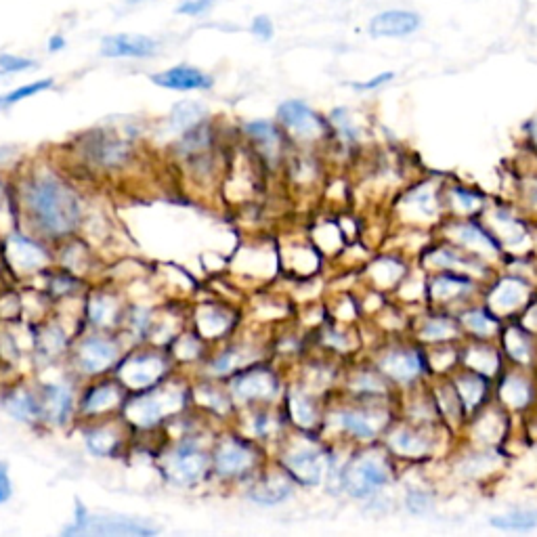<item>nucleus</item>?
I'll use <instances>...</instances> for the list:
<instances>
[{
	"label": "nucleus",
	"mask_w": 537,
	"mask_h": 537,
	"mask_svg": "<svg viewBox=\"0 0 537 537\" xmlns=\"http://www.w3.org/2000/svg\"><path fill=\"white\" fill-rule=\"evenodd\" d=\"M17 208L24 229L49 244L74 238L84 223L80 191L53 168L32 170L19 181Z\"/></svg>",
	"instance_id": "nucleus-1"
},
{
	"label": "nucleus",
	"mask_w": 537,
	"mask_h": 537,
	"mask_svg": "<svg viewBox=\"0 0 537 537\" xmlns=\"http://www.w3.org/2000/svg\"><path fill=\"white\" fill-rule=\"evenodd\" d=\"M187 403V393L183 386L168 382V378L152 389L128 393L120 416L133 428V433H152L162 424L183 412Z\"/></svg>",
	"instance_id": "nucleus-2"
},
{
	"label": "nucleus",
	"mask_w": 537,
	"mask_h": 537,
	"mask_svg": "<svg viewBox=\"0 0 537 537\" xmlns=\"http://www.w3.org/2000/svg\"><path fill=\"white\" fill-rule=\"evenodd\" d=\"M160 527L143 517L118 512H91L80 500L74 504L70 525L61 529L66 537H152Z\"/></svg>",
	"instance_id": "nucleus-3"
},
{
	"label": "nucleus",
	"mask_w": 537,
	"mask_h": 537,
	"mask_svg": "<svg viewBox=\"0 0 537 537\" xmlns=\"http://www.w3.org/2000/svg\"><path fill=\"white\" fill-rule=\"evenodd\" d=\"M124 353V336L118 332L84 330L74 338L68 355L72 359V372L80 378L91 380L110 376Z\"/></svg>",
	"instance_id": "nucleus-4"
},
{
	"label": "nucleus",
	"mask_w": 537,
	"mask_h": 537,
	"mask_svg": "<svg viewBox=\"0 0 537 537\" xmlns=\"http://www.w3.org/2000/svg\"><path fill=\"white\" fill-rule=\"evenodd\" d=\"M170 365L173 361L166 351L139 342L133 349H126L112 376L124 386L126 393H139L164 382L170 376Z\"/></svg>",
	"instance_id": "nucleus-5"
},
{
	"label": "nucleus",
	"mask_w": 537,
	"mask_h": 537,
	"mask_svg": "<svg viewBox=\"0 0 537 537\" xmlns=\"http://www.w3.org/2000/svg\"><path fill=\"white\" fill-rule=\"evenodd\" d=\"M158 466L166 483L189 489L200 485L208 475L210 456L196 439L183 437L164 451L158 460Z\"/></svg>",
	"instance_id": "nucleus-6"
},
{
	"label": "nucleus",
	"mask_w": 537,
	"mask_h": 537,
	"mask_svg": "<svg viewBox=\"0 0 537 537\" xmlns=\"http://www.w3.org/2000/svg\"><path fill=\"white\" fill-rule=\"evenodd\" d=\"M3 259L17 277H32L47 271L55 261V254L49 242L36 238L26 229H15L5 235Z\"/></svg>",
	"instance_id": "nucleus-7"
},
{
	"label": "nucleus",
	"mask_w": 537,
	"mask_h": 537,
	"mask_svg": "<svg viewBox=\"0 0 537 537\" xmlns=\"http://www.w3.org/2000/svg\"><path fill=\"white\" fill-rule=\"evenodd\" d=\"M82 443L95 458H118L126 454V447L135 437L133 428L128 426L120 414L82 420Z\"/></svg>",
	"instance_id": "nucleus-8"
},
{
	"label": "nucleus",
	"mask_w": 537,
	"mask_h": 537,
	"mask_svg": "<svg viewBox=\"0 0 537 537\" xmlns=\"http://www.w3.org/2000/svg\"><path fill=\"white\" fill-rule=\"evenodd\" d=\"M126 397V389L112 374L91 378L78 393V418L93 420L120 414Z\"/></svg>",
	"instance_id": "nucleus-9"
},
{
	"label": "nucleus",
	"mask_w": 537,
	"mask_h": 537,
	"mask_svg": "<svg viewBox=\"0 0 537 537\" xmlns=\"http://www.w3.org/2000/svg\"><path fill=\"white\" fill-rule=\"evenodd\" d=\"M40 424L51 428L68 426L78 418V389L72 380H51L38 386Z\"/></svg>",
	"instance_id": "nucleus-10"
},
{
	"label": "nucleus",
	"mask_w": 537,
	"mask_h": 537,
	"mask_svg": "<svg viewBox=\"0 0 537 537\" xmlns=\"http://www.w3.org/2000/svg\"><path fill=\"white\" fill-rule=\"evenodd\" d=\"M128 305L124 298L110 288H95L84 298L82 321L87 330L118 332L124 326Z\"/></svg>",
	"instance_id": "nucleus-11"
},
{
	"label": "nucleus",
	"mask_w": 537,
	"mask_h": 537,
	"mask_svg": "<svg viewBox=\"0 0 537 537\" xmlns=\"http://www.w3.org/2000/svg\"><path fill=\"white\" fill-rule=\"evenodd\" d=\"M84 156H87L93 170H99V173H118V170L131 164L135 147L126 139L110 133L89 135L87 141H84Z\"/></svg>",
	"instance_id": "nucleus-12"
},
{
	"label": "nucleus",
	"mask_w": 537,
	"mask_h": 537,
	"mask_svg": "<svg viewBox=\"0 0 537 537\" xmlns=\"http://www.w3.org/2000/svg\"><path fill=\"white\" fill-rule=\"evenodd\" d=\"M386 481H389V466L378 456H361L353 460L342 475V485L353 498L372 496Z\"/></svg>",
	"instance_id": "nucleus-13"
},
{
	"label": "nucleus",
	"mask_w": 537,
	"mask_h": 537,
	"mask_svg": "<svg viewBox=\"0 0 537 537\" xmlns=\"http://www.w3.org/2000/svg\"><path fill=\"white\" fill-rule=\"evenodd\" d=\"M162 49V42L147 34H107L101 38L99 55L105 59H154Z\"/></svg>",
	"instance_id": "nucleus-14"
},
{
	"label": "nucleus",
	"mask_w": 537,
	"mask_h": 537,
	"mask_svg": "<svg viewBox=\"0 0 537 537\" xmlns=\"http://www.w3.org/2000/svg\"><path fill=\"white\" fill-rule=\"evenodd\" d=\"M76 336H72L66 326L57 319L45 321V324H38L32 328V353L40 361H55L70 353L72 342Z\"/></svg>",
	"instance_id": "nucleus-15"
},
{
	"label": "nucleus",
	"mask_w": 537,
	"mask_h": 537,
	"mask_svg": "<svg viewBox=\"0 0 537 537\" xmlns=\"http://www.w3.org/2000/svg\"><path fill=\"white\" fill-rule=\"evenodd\" d=\"M422 28V15L412 9H384L368 21L372 38H405Z\"/></svg>",
	"instance_id": "nucleus-16"
},
{
	"label": "nucleus",
	"mask_w": 537,
	"mask_h": 537,
	"mask_svg": "<svg viewBox=\"0 0 537 537\" xmlns=\"http://www.w3.org/2000/svg\"><path fill=\"white\" fill-rule=\"evenodd\" d=\"M149 80H152L160 89L177 91V93L210 91L214 87V78L208 72L196 66H189V63H179V66L156 72L149 76Z\"/></svg>",
	"instance_id": "nucleus-17"
},
{
	"label": "nucleus",
	"mask_w": 537,
	"mask_h": 537,
	"mask_svg": "<svg viewBox=\"0 0 537 537\" xmlns=\"http://www.w3.org/2000/svg\"><path fill=\"white\" fill-rule=\"evenodd\" d=\"M3 410L24 424H40V393L30 382H17L0 397Z\"/></svg>",
	"instance_id": "nucleus-18"
},
{
	"label": "nucleus",
	"mask_w": 537,
	"mask_h": 537,
	"mask_svg": "<svg viewBox=\"0 0 537 537\" xmlns=\"http://www.w3.org/2000/svg\"><path fill=\"white\" fill-rule=\"evenodd\" d=\"M277 116L288 131L300 139H315L324 133V122L305 101L290 99L277 107Z\"/></svg>",
	"instance_id": "nucleus-19"
},
{
	"label": "nucleus",
	"mask_w": 537,
	"mask_h": 537,
	"mask_svg": "<svg viewBox=\"0 0 537 537\" xmlns=\"http://www.w3.org/2000/svg\"><path fill=\"white\" fill-rule=\"evenodd\" d=\"M254 464V454L235 439H225L212 456V466L221 477H238L244 475Z\"/></svg>",
	"instance_id": "nucleus-20"
},
{
	"label": "nucleus",
	"mask_w": 537,
	"mask_h": 537,
	"mask_svg": "<svg viewBox=\"0 0 537 537\" xmlns=\"http://www.w3.org/2000/svg\"><path fill=\"white\" fill-rule=\"evenodd\" d=\"M286 466L290 470V475L303 485H317L321 479H324L326 472V460L319 451L305 449V451H296L288 460Z\"/></svg>",
	"instance_id": "nucleus-21"
},
{
	"label": "nucleus",
	"mask_w": 537,
	"mask_h": 537,
	"mask_svg": "<svg viewBox=\"0 0 537 537\" xmlns=\"http://www.w3.org/2000/svg\"><path fill=\"white\" fill-rule=\"evenodd\" d=\"M277 391L275 378L269 372H246L238 376L231 384V393L238 401H252V399H267Z\"/></svg>",
	"instance_id": "nucleus-22"
},
{
	"label": "nucleus",
	"mask_w": 537,
	"mask_h": 537,
	"mask_svg": "<svg viewBox=\"0 0 537 537\" xmlns=\"http://www.w3.org/2000/svg\"><path fill=\"white\" fill-rule=\"evenodd\" d=\"M206 114H208V110H206L204 103L185 99V101H179L177 105H173V110H170V114H168V126L173 133L183 135V133L191 131L193 126L202 124L206 120Z\"/></svg>",
	"instance_id": "nucleus-23"
},
{
	"label": "nucleus",
	"mask_w": 537,
	"mask_h": 537,
	"mask_svg": "<svg viewBox=\"0 0 537 537\" xmlns=\"http://www.w3.org/2000/svg\"><path fill=\"white\" fill-rule=\"evenodd\" d=\"M525 298H527V286L523 282H519V279H504V282H500L496 290L491 292L489 303L493 309L506 313L521 307Z\"/></svg>",
	"instance_id": "nucleus-24"
},
{
	"label": "nucleus",
	"mask_w": 537,
	"mask_h": 537,
	"mask_svg": "<svg viewBox=\"0 0 537 537\" xmlns=\"http://www.w3.org/2000/svg\"><path fill=\"white\" fill-rule=\"evenodd\" d=\"M382 370L389 376H393L395 380L407 382V380H414L420 374L422 361L416 353H393L382 361Z\"/></svg>",
	"instance_id": "nucleus-25"
},
{
	"label": "nucleus",
	"mask_w": 537,
	"mask_h": 537,
	"mask_svg": "<svg viewBox=\"0 0 537 537\" xmlns=\"http://www.w3.org/2000/svg\"><path fill=\"white\" fill-rule=\"evenodd\" d=\"M292 493V485L290 481L282 479V477H271L263 483L256 485L252 491H250V498L256 502V504H263V506H275L279 502H284L286 498H290Z\"/></svg>",
	"instance_id": "nucleus-26"
},
{
	"label": "nucleus",
	"mask_w": 537,
	"mask_h": 537,
	"mask_svg": "<svg viewBox=\"0 0 537 537\" xmlns=\"http://www.w3.org/2000/svg\"><path fill=\"white\" fill-rule=\"evenodd\" d=\"M55 87V80L53 78H40V80H34V82H28V84H21V87L17 89H11L7 93L0 95V112L3 110H9V107L26 101V99H32L40 93H47Z\"/></svg>",
	"instance_id": "nucleus-27"
},
{
	"label": "nucleus",
	"mask_w": 537,
	"mask_h": 537,
	"mask_svg": "<svg viewBox=\"0 0 537 537\" xmlns=\"http://www.w3.org/2000/svg\"><path fill=\"white\" fill-rule=\"evenodd\" d=\"M198 332L204 338H219L229 328V315L217 307H202L196 315Z\"/></svg>",
	"instance_id": "nucleus-28"
},
{
	"label": "nucleus",
	"mask_w": 537,
	"mask_h": 537,
	"mask_svg": "<svg viewBox=\"0 0 537 537\" xmlns=\"http://www.w3.org/2000/svg\"><path fill=\"white\" fill-rule=\"evenodd\" d=\"M336 422L345 428L347 433H353L359 439H372L376 428L380 426L378 422H374L372 416L361 412H342L336 416Z\"/></svg>",
	"instance_id": "nucleus-29"
},
{
	"label": "nucleus",
	"mask_w": 537,
	"mask_h": 537,
	"mask_svg": "<svg viewBox=\"0 0 537 537\" xmlns=\"http://www.w3.org/2000/svg\"><path fill=\"white\" fill-rule=\"evenodd\" d=\"M454 238L460 244H464V246H468L472 250H479L483 254H496V244H493L489 235H485L475 225H460V227H456Z\"/></svg>",
	"instance_id": "nucleus-30"
},
{
	"label": "nucleus",
	"mask_w": 537,
	"mask_h": 537,
	"mask_svg": "<svg viewBox=\"0 0 537 537\" xmlns=\"http://www.w3.org/2000/svg\"><path fill=\"white\" fill-rule=\"evenodd\" d=\"M491 525L504 529V531H529L537 527V512L535 510H517L500 514V517H493Z\"/></svg>",
	"instance_id": "nucleus-31"
},
{
	"label": "nucleus",
	"mask_w": 537,
	"mask_h": 537,
	"mask_svg": "<svg viewBox=\"0 0 537 537\" xmlns=\"http://www.w3.org/2000/svg\"><path fill=\"white\" fill-rule=\"evenodd\" d=\"M246 133L259 143V147L267 156H273L275 149L279 147V137L275 133V126L269 120H256L246 124Z\"/></svg>",
	"instance_id": "nucleus-32"
},
{
	"label": "nucleus",
	"mask_w": 537,
	"mask_h": 537,
	"mask_svg": "<svg viewBox=\"0 0 537 537\" xmlns=\"http://www.w3.org/2000/svg\"><path fill=\"white\" fill-rule=\"evenodd\" d=\"M391 447L395 451H399L401 456H422L426 454V449H428V443L416 435V433H410V431H399L391 437Z\"/></svg>",
	"instance_id": "nucleus-33"
},
{
	"label": "nucleus",
	"mask_w": 537,
	"mask_h": 537,
	"mask_svg": "<svg viewBox=\"0 0 537 537\" xmlns=\"http://www.w3.org/2000/svg\"><path fill=\"white\" fill-rule=\"evenodd\" d=\"M502 399L510 407H525L529 403V384L519 376L506 378L502 384Z\"/></svg>",
	"instance_id": "nucleus-34"
},
{
	"label": "nucleus",
	"mask_w": 537,
	"mask_h": 537,
	"mask_svg": "<svg viewBox=\"0 0 537 537\" xmlns=\"http://www.w3.org/2000/svg\"><path fill=\"white\" fill-rule=\"evenodd\" d=\"M405 206H410V210L414 214H420V217L428 219V217H435L437 212V202H435V193L431 187H420L416 189L410 198H407Z\"/></svg>",
	"instance_id": "nucleus-35"
},
{
	"label": "nucleus",
	"mask_w": 537,
	"mask_h": 537,
	"mask_svg": "<svg viewBox=\"0 0 537 537\" xmlns=\"http://www.w3.org/2000/svg\"><path fill=\"white\" fill-rule=\"evenodd\" d=\"M36 68V61L24 55H15V53H0V70H3L5 76L13 74H26Z\"/></svg>",
	"instance_id": "nucleus-36"
},
{
	"label": "nucleus",
	"mask_w": 537,
	"mask_h": 537,
	"mask_svg": "<svg viewBox=\"0 0 537 537\" xmlns=\"http://www.w3.org/2000/svg\"><path fill=\"white\" fill-rule=\"evenodd\" d=\"M290 410H292V418L300 426H313L315 424V410H313V405L309 403V399L305 395L292 393V397H290Z\"/></svg>",
	"instance_id": "nucleus-37"
},
{
	"label": "nucleus",
	"mask_w": 537,
	"mask_h": 537,
	"mask_svg": "<svg viewBox=\"0 0 537 537\" xmlns=\"http://www.w3.org/2000/svg\"><path fill=\"white\" fill-rule=\"evenodd\" d=\"M466 363L472 370L483 372V374H493L498 368V355L489 351V349H479V351H470L466 355Z\"/></svg>",
	"instance_id": "nucleus-38"
},
{
	"label": "nucleus",
	"mask_w": 537,
	"mask_h": 537,
	"mask_svg": "<svg viewBox=\"0 0 537 537\" xmlns=\"http://www.w3.org/2000/svg\"><path fill=\"white\" fill-rule=\"evenodd\" d=\"M458 393L466 407H475L483 395V382L477 376H464L458 380Z\"/></svg>",
	"instance_id": "nucleus-39"
},
{
	"label": "nucleus",
	"mask_w": 537,
	"mask_h": 537,
	"mask_svg": "<svg viewBox=\"0 0 537 537\" xmlns=\"http://www.w3.org/2000/svg\"><path fill=\"white\" fill-rule=\"evenodd\" d=\"M464 324L470 332H475L477 336H489L496 332L498 324L491 317H487L483 311H470L464 315Z\"/></svg>",
	"instance_id": "nucleus-40"
},
{
	"label": "nucleus",
	"mask_w": 537,
	"mask_h": 537,
	"mask_svg": "<svg viewBox=\"0 0 537 537\" xmlns=\"http://www.w3.org/2000/svg\"><path fill=\"white\" fill-rule=\"evenodd\" d=\"M493 225H496V227L500 229L502 238H506L510 244L521 242V240L525 238L523 227H521L517 221H514V219L506 217L504 212H496V214H493Z\"/></svg>",
	"instance_id": "nucleus-41"
},
{
	"label": "nucleus",
	"mask_w": 537,
	"mask_h": 537,
	"mask_svg": "<svg viewBox=\"0 0 537 537\" xmlns=\"http://www.w3.org/2000/svg\"><path fill=\"white\" fill-rule=\"evenodd\" d=\"M468 286L462 282V279H456V277H439L437 282L433 284L431 292L435 298L439 300H449L454 296H460Z\"/></svg>",
	"instance_id": "nucleus-42"
},
{
	"label": "nucleus",
	"mask_w": 537,
	"mask_h": 537,
	"mask_svg": "<svg viewBox=\"0 0 537 537\" xmlns=\"http://www.w3.org/2000/svg\"><path fill=\"white\" fill-rule=\"evenodd\" d=\"M506 349L510 353L512 359H517V361H529L531 353H529V342H527V336L519 330H510L506 334Z\"/></svg>",
	"instance_id": "nucleus-43"
},
{
	"label": "nucleus",
	"mask_w": 537,
	"mask_h": 537,
	"mask_svg": "<svg viewBox=\"0 0 537 537\" xmlns=\"http://www.w3.org/2000/svg\"><path fill=\"white\" fill-rule=\"evenodd\" d=\"M200 349H202L200 340H198V336H193V334H181L173 342V355L179 359H185V361L198 357Z\"/></svg>",
	"instance_id": "nucleus-44"
},
{
	"label": "nucleus",
	"mask_w": 537,
	"mask_h": 537,
	"mask_svg": "<svg viewBox=\"0 0 537 537\" xmlns=\"http://www.w3.org/2000/svg\"><path fill=\"white\" fill-rule=\"evenodd\" d=\"M217 0H179L175 5V15L181 17H202L212 11Z\"/></svg>",
	"instance_id": "nucleus-45"
},
{
	"label": "nucleus",
	"mask_w": 537,
	"mask_h": 537,
	"mask_svg": "<svg viewBox=\"0 0 537 537\" xmlns=\"http://www.w3.org/2000/svg\"><path fill=\"white\" fill-rule=\"evenodd\" d=\"M240 363H242V359H240L238 351H225L223 355H219L217 359L212 361V365H210V374H214V376L229 374V372H233L235 368H238Z\"/></svg>",
	"instance_id": "nucleus-46"
},
{
	"label": "nucleus",
	"mask_w": 537,
	"mask_h": 537,
	"mask_svg": "<svg viewBox=\"0 0 537 537\" xmlns=\"http://www.w3.org/2000/svg\"><path fill=\"white\" fill-rule=\"evenodd\" d=\"M454 334H456V328L447 319H431L424 328V338H431V340L451 338Z\"/></svg>",
	"instance_id": "nucleus-47"
},
{
	"label": "nucleus",
	"mask_w": 537,
	"mask_h": 537,
	"mask_svg": "<svg viewBox=\"0 0 537 537\" xmlns=\"http://www.w3.org/2000/svg\"><path fill=\"white\" fill-rule=\"evenodd\" d=\"M250 32L254 38H259L261 42H269L273 40L275 36V24H273V19L269 15H256L252 19V24H250Z\"/></svg>",
	"instance_id": "nucleus-48"
},
{
	"label": "nucleus",
	"mask_w": 537,
	"mask_h": 537,
	"mask_svg": "<svg viewBox=\"0 0 537 537\" xmlns=\"http://www.w3.org/2000/svg\"><path fill=\"white\" fill-rule=\"evenodd\" d=\"M196 399L200 403H204L206 407H210V410H214V412H225L229 407L227 399L219 391L208 389V386H202V389L196 393Z\"/></svg>",
	"instance_id": "nucleus-49"
},
{
	"label": "nucleus",
	"mask_w": 537,
	"mask_h": 537,
	"mask_svg": "<svg viewBox=\"0 0 537 537\" xmlns=\"http://www.w3.org/2000/svg\"><path fill=\"white\" fill-rule=\"evenodd\" d=\"M332 122L336 124V128L342 135H347L349 139L357 137V126H355L353 118L349 116V112L345 110V107H338V110L332 112Z\"/></svg>",
	"instance_id": "nucleus-50"
},
{
	"label": "nucleus",
	"mask_w": 537,
	"mask_h": 537,
	"mask_svg": "<svg viewBox=\"0 0 537 537\" xmlns=\"http://www.w3.org/2000/svg\"><path fill=\"white\" fill-rule=\"evenodd\" d=\"M399 275H401V267L397 263H393V261H380L376 265V279H378V282L386 284V286L393 284Z\"/></svg>",
	"instance_id": "nucleus-51"
},
{
	"label": "nucleus",
	"mask_w": 537,
	"mask_h": 537,
	"mask_svg": "<svg viewBox=\"0 0 537 537\" xmlns=\"http://www.w3.org/2000/svg\"><path fill=\"white\" fill-rule=\"evenodd\" d=\"M13 498V481L11 472L5 462H0V506L7 504Z\"/></svg>",
	"instance_id": "nucleus-52"
},
{
	"label": "nucleus",
	"mask_w": 537,
	"mask_h": 537,
	"mask_svg": "<svg viewBox=\"0 0 537 537\" xmlns=\"http://www.w3.org/2000/svg\"><path fill=\"white\" fill-rule=\"evenodd\" d=\"M393 78H395L393 72H382V74L365 80V82H353V89L355 91H376V89L384 87V84H389Z\"/></svg>",
	"instance_id": "nucleus-53"
},
{
	"label": "nucleus",
	"mask_w": 537,
	"mask_h": 537,
	"mask_svg": "<svg viewBox=\"0 0 537 537\" xmlns=\"http://www.w3.org/2000/svg\"><path fill=\"white\" fill-rule=\"evenodd\" d=\"M407 508L414 514H426L431 510V498L426 496L422 491H412L410 496H407Z\"/></svg>",
	"instance_id": "nucleus-54"
},
{
	"label": "nucleus",
	"mask_w": 537,
	"mask_h": 537,
	"mask_svg": "<svg viewBox=\"0 0 537 537\" xmlns=\"http://www.w3.org/2000/svg\"><path fill=\"white\" fill-rule=\"evenodd\" d=\"M454 204L462 210V212H472L481 206V200L477 196H470L468 191L464 189H456L454 191Z\"/></svg>",
	"instance_id": "nucleus-55"
},
{
	"label": "nucleus",
	"mask_w": 537,
	"mask_h": 537,
	"mask_svg": "<svg viewBox=\"0 0 537 537\" xmlns=\"http://www.w3.org/2000/svg\"><path fill=\"white\" fill-rule=\"evenodd\" d=\"M66 47H68V38L63 36V34H53V36L49 38V42H47L49 53H61Z\"/></svg>",
	"instance_id": "nucleus-56"
},
{
	"label": "nucleus",
	"mask_w": 537,
	"mask_h": 537,
	"mask_svg": "<svg viewBox=\"0 0 537 537\" xmlns=\"http://www.w3.org/2000/svg\"><path fill=\"white\" fill-rule=\"evenodd\" d=\"M271 428H273V424H271V420H269L267 416H259V418H256V420H254V433H256V435H259V437H265V435H269V431H271Z\"/></svg>",
	"instance_id": "nucleus-57"
},
{
	"label": "nucleus",
	"mask_w": 537,
	"mask_h": 537,
	"mask_svg": "<svg viewBox=\"0 0 537 537\" xmlns=\"http://www.w3.org/2000/svg\"><path fill=\"white\" fill-rule=\"evenodd\" d=\"M7 204V185L3 181V177H0V208H3Z\"/></svg>",
	"instance_id": "nucleus-58"
},
{
	"label": "nucleus",
	"mask_w": 537,
	"mask_h": 537,
	"mask_svg": "<svg viewBox=\"0 0 537 537\" xmlns=\"http://www.w3.org/2000/svg\"><path fill=\"white\" fill-rule=\"evenodd\" d=\"M533 139H535V141H537V122H535V124H533Z\"/></svg>",
	"instance_id": "nucleus-59"
},
{
	"label": "nucleus",
	"mask_w": 537,
	"mask_h": 537,
	"mask_svg": "<svg viewBox=\"0 0 537 537\" xmlns=\"http://www.w3.org/2000/svg\"><path fill=\"white\" fill-rule=\"evenodd\" d=\"M3 76H5V74H3V70H0V78H3Z\"/></svg>",
	"instance_id": "nucleus-60"
}]
</instances>
